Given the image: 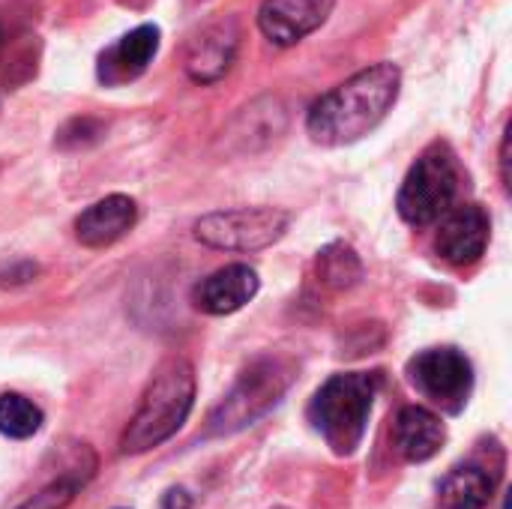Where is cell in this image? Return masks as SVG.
Wrapping results in <instances>:
<instances>
[{
    "instance_id": "cell-1",
    "label": "cell",
    "mask_w": 512,
    "mask_h": 509,
    "mask_svg": "<svg viewBox=\"0 0 512 509\" xmlns=\"http://www.w3.org/2000/svg\"><path fill=\"white\" fill-rule=\"evenodd\" d=\"M402 72L396 63H375L324 93L306 117V132L324 147H345L369 135L396 105Z\"/></svg>"
},
{
    "instance_id": "cell-2",
    "label": "cell",
    "mask_w": 512,
    "mask_h": 509,
    "mask_svg": "<svg viewBox=\"0 0 512 509\" xmlns=\"http://www.w3.org/2000/svg\"><path fill=\"white\" fill-rule=\"evenodd\" d=\"M192 405H195V369L180 357L165 360L150 378L141 405L129 420V429L123 432L120 450L138 456L165 444L171 435L183 429Z\"/></svg>"
},
{
    "instance_id": "cell-3",
    "label": "cell",
    "mask_w": 512,
    "mask_h": 509,
    "mask_svg": "<svg viewBox=\"0 0 512 509\" xmlns=\"http://www.w3.org/2000/svg\"><path fill=\"white\" fill-rule=\"evenodd\" d=\"M378 378L366 372H348L330 378L309 405V420L336 456H351L366 435Z\"/></svg>"
},
{
    "instance_id": "cell-4",
    "label": "cell",
    "mask_w": 512,
    "mask_h": 509,
    "mask_svg": "<svg viewBox=\"0 0 512 509\" xmlns=\"http://www.w3.org/2000/svg\"><path fill=\"white\" fill-rule=\"evenodd\" d=\"M462 171L456 153L447 144H432L411 165L402 189H399V216L408 225H432L447 216L459 198Z\"/></svg>"
},
{
    "instance_id": "cell-5",
    "label": "cell",
    "mask_w": 512,
    "mask_h": 509,
    "mask_svg": "<svg viewBox=\"0 0 512 509\" xmlns=\"http://www.w3.org/2000/svg\"><path fill=\"white\" fill-rule=\"evenodd\" d=\"M291 225V213L279 207L216 210L195 222V237L222 252H258L273 246Z\"/></svg>"
},
{
    "instance_id": "cell-6",
    "label": "cell",
    "mask_w": 512,
    "mask_h": 509,
    "mask_svg": "<svg viewBox=\"0 0 512 509\" xmlns=\"http://www.w3.org/2000/svg\"><path fill=\"white\" fill-rule=\"evenodd\" d=\"M288 369L279 360H261L249 366L234 390L225 396V402L210 417V435H231L246 426H252L258 417H264L288 390Z\"/></svg>"
},
{
    "instance_id": "cell-7",
    "label": "cell",
    "mask_w": 512,
    "mask_h": 509,
    "mask_svg": "<svg viewBox=\"0 0 512 509\" xmlns=\"http://www.w3.org/2000/svg\"><path fill=\"white\" fill-rule=\"evenodd\" d=\"M411 384L441 411L462 414L474 390V366L456 348H429L408 363Z\"/></svg>"
},
{
    "instance_id": "cell-8",
    "label": "cell",
    "mask_w": 512,
    "mask_h": 509,
    "mask_svg": "<svg viewBox=\"0 0 512 509\" xmlns=\"http://www.w3.org/2000/svg\"><path fill=\"white\" fill-rule=\"evenodd\" d=\"M336 0H264L258 9V27L273 45H297L315 33L333 12Z\"/></svg>"
},
{
    "instance_id": "cell-9",
    "label": "cell",
    "mask_w": 512,
    "mask_h": 509,
    "mask_svg": "<svg viewBox=\"0 0 512 509\" xmlns=\"http://www.w3.org/2000/svg\"><path fill=\"white\" fill-rule=\"evenodd\" d=\"M492 234V219L480 204H465L447 213L441 231L435 237V249L444 261L456 267H468L483 258Z\"/></svg>"
},
{
    "instance_id": "cell-10",
    "label": "cell",
    "mask_w": 512,
    "mask_h": 509,
    "mask_svg": "<svg viewBox=\"0 0 512 509\" xmlns=\"http://www.w3.org/2000/svg\"><path fill=\"white\" fill-rule=\"evenodd\" d=\"M258 285V273L249 264H228L195 285L192 303L207 315H234L255 300Z\"/></svg>"
},
{
    "instance_id": "cell-11",
    "label": "cell",
    "mask_w": 512,
    "mask_h": 509,
    "mask_svg": "<svg viewBox=\"0 0 512 509\" xmlns=\"http://www.w3.org/2000/svg\"><path fill=\"white\" fill-rule=\"evenodd\" d=\"M93 471H96V456L81 444L60 459L54 477H48L30 495H21L9 509H66L78 495V489H84V483L93 477Z\"/></svg>"
},
{
    "instance_id": "cell-12",
    "label": "cell",
    "mask_w": 512,
    "mask_h": 509,
    "mask_svg": "<svg viewBox=\"0 0 512 509\" xmlns=\"http://www.w3.org/2000/svg\"><path fill=\"white\" fill-rule=\"evenodd\" d=\"M138 219V207L129 195H108L96 204H90L78 219H75V237L78 243L90 249H102L117 243L132 231Z\"/></svg>"
},
{
    "instance_id": "cell-13",
    "label": "cell",
    "mask_w": 512,
    "mask_h": 509,
    "mask_svg": "<svg viewBox=\"0 0 512 509\" xmlns=\"http://www.w3.org/2000/svg\"><path fill=\"white\" fill-rule=\"evenodd\" d=\"M447 441V429L438 414L420 405L402 408L396 417V447L408 462H429Z\"/></svg>"
},
{
    "instance_id": "cell-14",
    "label": "cell",
    "mask_w": 512,
    "mask_h": 509,
    "mask_svg": "<svg viewBox=\"0 0 512 509\" xmlns=\"http://www.w3.org/2000/svg\"><path fill=\"white\" fill-rule=\"evenodd\" d=\"M156 51H159V27L141 24L102 54V78L105 81L135 78L153 63Z\"/></svg>"
},
{
    "instance_id": "cell-15",
    "label": "cell",
    "mask_w": 512,
    "mask_h": 509,
    "mask_svg": "<svg viewBox=\"0 0 512 509\" xmlns=\"http://www.w3.org/2000/svg\"><path fill=\"white\" fill-rule=\"evenodd\" d=\"M234 54H237V30H234V24H216V27L204 30L192 42L186 72L198 84L219 81L231 69Z\"/></svg>"
},
{
    "instance_id": "cell-16",
    "label": "cell",
    "mask_w": 512,
    "mask_h": 509,
    "mask_svg": "<svg viewBox=\"0 0 512 509\" xmlns=\"http://www.w3.org/2000/svg\"><path fill=\"white\" fill-rule=\"evenodd\" d=\"M498 477L486 465H459L438 486V504L444 509H486L495 498Z\"/></svg>"
},
{
    "instance_id": "cell-17",
    "label": "cell",
    "mask_w": 512,
    "mask_h": 509,
    "mask_svg": "<svg viewBox=\"0 0 512 509\" xmlns=\"http://www.w3.org/2000/svg\"><path fill=\"white\" fill-rule=\"evenodd\" d=\"M39 429H42V411L30 399L18 393L0 396V432L6 438L24 441V438H33Z\"/></svg>"
},
{
    "instance_id": "cell-18",
    "label": "cell",
    "mask_w": 512,
    "mask_h": 509,
    "mask_svg": "<svg viewBox=\"0 0 512 509\" xmlns=\"http://www.w3.org/2000/svg\"><path fill=\"white\" fill-rule=\"evenodd\" d=\"M318 273L333 288H351L360 279L363 267H360V258L354 255V249L336 243V246H327L318 255Z\"/></svg>"
},
{
    "instance_id": "cell-19",
    "label": "cell",
    "mask_w": 512,
    "mask_h": 509,
    "mask_svg": "<svg viewBox=\"0 0 512 509\" xmlns=\"http://www.w3.org/2000/svg\"><path fill=\"white\" fill-rule=\"evenodd\" d=\"M192 507V498L183 492V489H171L168 495H165V504L162 509H189Z\"/></svg>"
},
{
    "instance_id": "cell-20",
    "label": "cell",
    "mask_w": 512,
    "mask_h": 509,
    "mask_svg": "<svg viewBox=\"0 0 512 509\" xmlns=\"http://www.w3.org/2000/svg\"><path fill=\"white\" fill-rule=\"evenodd\" d=\"M501 180H504V186L510 189V135H507L504 144H501Z\"/></svg>"
}]
</instances>
